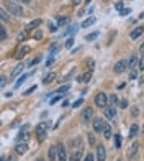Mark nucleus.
Masks as SVG:
<instances>
[{"mask_svg":"<svg viewBox=\"0 0 144 161\" xmlns=\"http://www.w3.org/2000/svg\"><path fill=\"white\" fill-rule=\"evenodd\" d=\"M41 59H43V56H41V54H38V58H35V59H33L31 63H30V66H35V64H38Z\"/></svg>","mask_w":144,"mask_h":161,"instance_id":"obj_32","label":"nucleus"},{"mask_svg":"<svg viewBox=\"0 0 144 161\" xmlns=\"http://www.w3.org/2000/svg\"><path fill=\"white\" fill-rule=\"evenodd\" d=\"M92 79V73H85V74H82V76H79V82H89V80Z\"/></svg>","mask_w":144,"mask_h":161,"instance_id":"obj_16","label":"nucleus"},{"mask_svg":"<svg viewBox=\"0 0 144 161\" xmlns=\"http://www.w3.org/2000/svg\"><path fill=\"white\" fill-rule=\"evenodd\" d=\"M5 84H7V77H5V76H2V82H0V86L5 87Z\"/></svg>","mask_w":144,"mask_h":161,"instance_id":"obj_45","label":"nucleus"},{"mask_svg":"<svg viewBox=\"0 0 144 161\" xmlns=\"http://www.w3.org/2000/svg\"><path fill=\"white\" fill-rule=\"evenodd\" d=\"M59 99H61V96H56L54 99H51V105H54L56 102H59Z\"/></svg>","mask_w":144,"mask_h":161,"instance_id":"obj_42","label":"nucleus"},{"mask_svg":"<svg viewBox=\"0 0 144 161\" xmlns=\"http://www.w3.org/2000/svg\"><path fill=\"white\" fill-rule=\"evenodd\" d=\"M26 53H30V46H23V48L18 51V54H17V58L18 59H21L23 56H26Z\"/></svg>","mask_w":144,"mask_h":161,"instance_id":"obj_17","label":"nucleus"},{"mask_svg":"<svg viewBox=\"0 0 144 161\" xmlns=\"http://www.w3.org/2000/svg\"><path fill=\"white\" fill-rule=\"evenodd\" d=\"M40 25H41V20H33L30 25L25 28V30H33V28H36V26H40Z\"/></svg>","mask_w":144,"mask_h":161,"instance_id":"obj_21","label":"nucleus"},{"mask_svg":"<svg viewBox=\"0 0 144 161\" xmlns=\"http://www.w3.org/2000/svg\"><path fill=\"white\" fill-rule=\"evenodd\" d=\"M28 30H25V31H21L20 33V35H18V41H23V40H25V38L28 36V33H26Z\"/></svg>","mask_w":144,"mask_h":161,"instance_id":"obj_31","label":"nucleus"},{"mask_svg":"<svg viewBox=\"0 0 144 161\" xmlns=\"http://www.w3.org/2000/svg\"><path fill=\"white\" fill-rule=\"evenodd\" d=\"M113 141H115V148H119L121 146V136H119L118 133L115 135V138H113Z\"/></svg>","mask_w":144,"mask_h":161,"instance_id":"obj_24","label":"nucleus"},{"mask_svg":"<svg viewBox=\"0 0 144 161\" xmlns=\"http://www.w3.org/2000/svg\"><path fill=\"white\" fill-rule=\"evenodd\" d=\"M15 151L18 155H25L26 151H28V145H26V141H21V143H17L15 146Z\"/></svg>","mask_w":144,"mask_h":161,"instance_id":"obj_10","label":"nucleus"},{"mask_svg":"<svg viewBox=\"0 0 144 161\" xmlns=\"http://www.w3.org/2000/svg\"><path fill=\"white\" fill-rule=\"evenodd\" d=\"M110 102H112V105H113V107H116V104H118V97H116V96H112V97H110Z\"/></svg>","mask_w":144,"mask_h":161,"instance_id":"obj_36","label":"nucleus"},{"mask_svg":"<svg viewBox=\"0 0 144 161\" xmlns=\"http://www.w3.org/2000/svg\"><path fill=\"white\" fill-rule=\"evenodd\" d=\"M35 89H36V86H31L30 89H28V91H25V96H30V94H31L33 91H35Z\"/></svg>","mask_w":144,"mask_h":161,"instance_id":"obj_41","label":"nucleus"},{"mask_svg":"<svg viewBox=\"0 0 144 161\" xmlns=\"http://www.w3.org/2000/svg\"><path fill=\"white\" fill-rule=\"evenodd\" d=\"M103 136L105 138H112V127H110L108 124H105V127H103Z\"/></svg>","mask_w":144,"mask_h":161,"instance_id":"obj_15","label":"nucleus"},{"mask_svg":"<svg viewBox=\"0 0 144 161\" xmlns=\"http://www.w3.org/2000/svg\"><path fill=\"white\" fill-rule=\"evenodd\" d=\"M82 104H84V99H79V100H75L74 104H72V107H74V108H77V107L82 105Z\"/></svg>","mask_w":144,"mask_h":161,"instance_id":"obj_33","label":"nucleus"},{"mask_svg":"<svg viewBox=\"0 0 144 161\" xmlns=\"http://www.w3.org/2000/svg\"><path fill=\"white\" fill-rule=\"evenodd\" d=\"M136 77H138V71L133 68L131 71H129V79H136Z\"/></svg>","mask_w":144,"mask_h":161,"instance_id":"obj_30","label":"nucleus"},{"mask_svg":"<svg viewBox=\"0 0 144 161\" xmlns=\"http://www.w3.org/2000/svg\"><path fill=\"white\" fill-rule=\"evenodd\" d=\"M84 161H95V158H93V155H92V153H89V155L84 158Z\"/></svg>","mask_w":144,"mask_h":161,"instance_id":"obj_38","label":"nucleus"},{"mask_svg":"<svg viewBox=\"0 0 144 161\" xmlns=\"http://www.w3.org/2000/svg\"><path fill=\"white\" fill-rule=\"evenodd\" d=\"M80 158H82V146H79V150H75L74 153H72L70 161H79Z\"/></svg>","mask_w":144,"mask_h":161,"instance_id":"obj_13","label":"nucleus"},{"mask_svg":"<svg viewBox=\"0 0 144 161\" xmlns=\"http://www.w3.org/2000/svg\"><path fill=\"white\" fill-rule=\"evenodd\" d=\"M115 8L121 12V10H123V3H121V2H116V3H115Z\"/></svg>","mask_w":144,"mask_h":161,"instance_id":"obj_40","label":"nucleus"},{"mask_svg":"<svg viewBox=\"0 0 144 161\" xmlns=\"http://www.w3.org/2000/svg\"><path fill=\"white\" fill-rule=\"evenodd\" d=\"M138 130H139V127L136 125V124H133L131 125V128H129V138H134V136H136V133H138Z\"/></svg>","mask_w":144,"mask_h":161,"instance_id":"obj_18","label":"nucleus"},{"mask_svg":"<svg viewBox=\"0 0 144 161\" xmlns=\"http://www.w3.org/2000/svg\"><path fill=\"white\" fill-rule=\"evenodd\" d=\"M36 161H44V159H41V158H38V159H36Z\"/></svg>","mask_w":144,"mask_h":161,"instance_id":"obj_52","label":"nucleus"},{"mask_svg":"<svg viewBox=\"0 0 144 161\" xmlns=\"http://www.w3.org/2000/svg\"><path fill=\"white\" fill-rule=\"evenodd\" d=\"M41 36H43V33H41L40 30H38V31L35 33V38H36V40H40V38H41Z\"/></svg>","mask_w":144,"mask_h":161,"instance_id":"obj_46","label":"nucleus"},{"mask_svg":"<svg viewBox=\"0 0 144 161\" xmlns=\"http://www.w3.org/2000/svg\"><path fill=\"white\" fill-rule=\"evenodd\" d=\"M128 13H129V8H123V10L119 12V15H123V17H124V15H128Z\"/></svg>","mask_w":144,"mask_h":161,"instance_id":"obj_44","label":"nucleus"},{"mask_svg":"<svg viewBox=\"0 0 144 161\" xmlns=\"http://www.w3.org/2000/svg\"><path fill=\"white\" fill-rule=\"evenodd\" d=\"M26 138H28V125H25L20 130V133H18V136H17V143H21L23 140L26 141Z\"/></svg>","mask_w":144,"mask_h":161,"instance_id":"obj_7","label":"nucleus"},{"mask_svg":"<svg viewBox=\"0 0 144 161\" xmlns=\"http://www.w3.org/2000/svg\"><path fill=\"white\" fill-rule=\"evenodd\" d=\"M105 124H107V122H105L103 118H95V120H93V130L95 132H103Z\"/></svg>","mask_w":144,"mask_h":161,"instance_id":"obj_8","label":"nucleus"},{"mask_svg":"<svg viewBox=\"0 0 144 161\" xmlns=\"http://www.w3.org/2000/svg\"><path fill=\"white\" fill-rule=\"evenodd\" d=\"M31 2V0H25V3H30Z\"/></svg>","mask_w":144,"mask_h":161,"instance_id":"obj_50","label":"nucleus"},{"mask_svg":"<svg viewBox=\"0 0 144 161\" xmlns=\"http://www.w3.org/2000/svg\"><path fill=\"white\" fill-rule=\"evenodd\" d=\"M97 36H98V33H92V35H87V36H85V40H87V41H92V40H95Z\"/></svg>","mask_w":144,"mask_h":161,"instance_id":"obj_35","label":"nucleus"},{"mask_svg":"<svg viewBox=\"0 0 144 161\" xmlns=\"http://www.w3.org/2000/svg\"><path fill=\"white\" fill-rule=\"evenodd\" d=\"M23 68H25V66H23V64H18L17 68H15V71H13V74H12V79H13V77H17V76L20 74L21 71H23Z\"/></svg>","mask_w":144,"mask_h":161,"instance_id":"obj_23","label":"nucleus"},{"mask_svg":"<svg viewBox=\"0 0 144 161\" xmlns=\"http://www.w3.org/2000/svg\"><path fill=\"white\" fill-rule=\"evenodd\" d=\"M93 23H95V18H93V17H90V18H87V20H84L82 28H87V26H90V25H93Z\"/></svg>","mask_w":144,"mask_h":161,"instance_id":"obj_22","label":"nucleus"},{"mask_svg":"<svg viewBox=\"0 0 144 161\" xmlns=\"http://www.w3.org/2000/svg\"><path fill=\"white\" fill-rule=\"evenodd\" d=\"M105 158H107L105 146H103V145H98V146H97V159H98V161H105Z\"/></svg>","mask_w":144,"mask_h":161,"instance_id":"obj_9","label":"nucleus"},{"mask_svg":"<svg viewBox=\"0 0 144 161\" xmlns=\"http://www.w3.org/2000/svg\"><path fill=\"white\" fill-rule=\"evenodd\" d=\"M54 79H56V74H54V73H51V74H47L46 77L43 79V82H44V84H49V82H52Z\"/></svg>","mask_w":144,"mask_h":161,"instance_id":"obj_20","label":"nucleus"},{"mask_svg":"<svg viewBox=\"0 0 144 161\" xmlns=\"http://www.w3.org/2000/svg\"><path fill=\"white\" fill-rule=\"evenodd\" d=\"M105 117L110 118V120H115V117H116V107H113V105L105 107Z\"/></svg>","mask_w":144,"mask_h":161,"instance_id":"obj_5","label":"nucleus"},{"mask_svg":"<svg viewBox=\"0 0 144 161\" xmlns=\"http://www.w3.org/2000/svg\"><path fill=\"white\" fill-rule=\"evenodd\" d=\"M26 79H28V74H23V76H21V77H20V79H18V80H17V84H15V87H20V86H21V84H23V82H25V80H26Z\"/></svg>","mask_w":144,"mask_h":161,"instance_id":"obj_25","label":"nucleus"},{"mask_svg":"<svg viewBox=\"0 0 144 161\" xmlns=\"http://www.w3.org/2000/svg\"><path fill=\"white\" fill-rule=\"evenodd\" d=\"M67 91H69V84H66V86H62V87L57 89V94H64V92H67Z\"/></svg>","mask_w":144,"mask_h":161,"instance_id":"obj_29","label":"nucleus"},{"mask_svg":"<svg viewBox=\"0 0 144 161\" xmlns=\"http://www.w3.org/2000/svg\"><path fill=\"white\" fill-rule=\"evenodd\" d=\"M49 30H51L52 33H54V31H57V26L54 25V23H49Z\"/></svg>","mask_w":144,"mask_h":161,"instance_id":"obj_43","label":"nucleus"},{"mask_svg":"<svg viewBox=\"0 0 144 161\" xmlns=\"http://www.w3.org/2000/svg\"><path fill=\"white\" fill-rule=\"evenodd\" d=\"M92 115H93L92 108H85L84 113H82V120H84V122H89L90 118H92Z\"/></svg>","mask_w":144,"mask_h":161,"instance_id":"obj_14","label":"nucleus"},{"mask_svg":"<svg viewBox=\"0 0 144 161\" xmlns=\"http://www.w3.org/2000/svg\"><path fill=\"white\" fill-rule=\"evenodd\" d=\"M52 61H54V59L49 58V59H47V63H46V66H51V64H52Z\"/></svg>","mask_w":144,"mask_h":161,"instance_id":"obj_48","label":"nucleus"},{"mask_svg":"<svg viewBox=\"0 0 144 161\" xmlns=\"http://www.w3.org/2000/svg\"><path fill=\"white\" fill-rule=\"evenodd\" d=\"M2 161H17V159H15V156H8V158H3Z\"/></svg>","mask_w":144,"mask_h":161,"instance_id":"obj_47","label":"nucleus"},{"mask_svg":"<svg viewBox=\"0 0 144 161\" xmlns=\"http://www.w3.org/2000/svg\"><path fill=\"white\" fill-rule=\"evenodd\" d=\"M118 161H119V159H118Z\"/></svg>","mask_w":144,"mask_h":161,"instance_id":"obj_55","label":"nucleus"},{"mask_svg":"<svg viewBox=\"0 0 144 161\" xmlns=\"http://www.w3.org/2000/svg\"><path fill=\"white\" fill-rule=\"evenodd\" d=\"M108 96L105 92H98L97 96H95V104H97V107H100V108H105L108 105Z\"/></svg>","mask_w":144,"mask_h":161,"instance_id":"obj_3","label":"nucleus"},{"mask_svg":"<svg viewBox=\"0 0 144 161\" xmlns=\"http://www.w3.org/2000/svg\"><path fill=\"white\" fill-rule=\"evenodd\" d=\"M0 18H2V22H7V20H8V15H7V8H2V12H0Z\"/></svg>","mask_w":144,"mask_h":161,"instance_id":"obj_26","label":"nucleus"},{"mask_svg":"<svg viewBox=\"0 0 144 161\" xmlns=\"http://www.w3.org/2000/svg\"><path fill=\"white\" fill-rule=\"evenodd\" d=\"M138 150H139V143L138 141H134V143L129 146V150H128V158H134L138 153Z\"/></svg>","mask_w":144,"mask_h":161,"instance_id":"obj_11","label":"nucleus"},{"mask_svg":"<svg viewBox=\"0 0 144 161\" xmlns=\"http://www.w3.org/2000/svg\"><path fill=\"white\" fill-rule=\"evenodd\" d=\"M67 22H69V20H67L66 17H59V25H66Z\"/></svg>","mask_w":144,"mask_h":161,"instance_id":"obj_39","label":"nucleus"},{"mask_svg":"<svg viewBox=\"0 0 144 161\" xmlns=\"http://www.w3.org/2000/svg\"><path fill=\"white\" fill-rule=\"evenodd\" d=\"M47 127H49V122H41V124H38V127H36V136H38V140H40V141H43L46 138Z\"/></svg>","mask_w":144,"mask_h":161,"instance_id":"obj_2","label":"nucleus"},{"mask_svg":"<svg viewBox=\"0 0 144 161\" xmlns=\"http://www.w3.org/2000/svg\"><path fill=\"white\" fill-rule=\"evenodd\" d=\"M136 61H138V58H136V54H133L131 58H129V68H134V66H136Z\"/></svg>","mask_w":144,"mask_h":161,"instance_id":"obj_27","label":"nucleus"},{"mask_svg":"<svg viewBox=\"0 0 144 161\" xmlns=\"http://www.w3.org/2000/svg\"><path fill=\"white\" fill-rule=\"evenodd\" d=\"M138 69H139V71H144V56H142L141 59H139V63H138Z\"/></svg>","mask_w":144,"mask_h":161,"instance_id":"obj_34","label":"nucleus"},{"mask_svg":"<svg viewBox=\"0 0 144 161\" xmlns=\"http://www.w3.org/2000/svg\"><path fill=\"white\" fill-rule=\"evenodd\" d=\"M72 45H74V40H72V38H69V40L66 41V48H72Z\"/></svg>","mask_w":144,"mask_h":161,"instance_id":"obj_37","label":"nucleus"},{"mask_svg":"<svg viewBox=\"0 0 144 161\" xmlns=\"http://www.w3.org/2000/svg\"><path fill=\"white\" fill-rule=\"evenodd\" d=\"M141 17H144V13H142V15H141Z\"/></svg>","mask_w":144,"mask_h":161,"instance_id":"obj_54","label":"nucleus"},{"mask_svg":"<svg viewBox=\"0 0 144 161\" xmlns=\"http://www.w3.org/2000/svg\"><path fill=\"white\" fill-rule=\"evenodd\" d=\"M142 30H144L142 26H138V28H134V30L131 31V38H133V40H136V38H138V36H139V35H141V33H142Z\"/></svg>","mask_w":144,"mask_h":161,"instance_id":"obj_19","label":"nucleus"},{"mask_svg":"<svg viewBox=\"0 0 144 161\" xmlns=\"http://www.w3.org/2000/svg\"><path fill=\"white\" fill-rule=\"evenodd\" d=\"M3 8H7V12H10L12 15H17V17L23 15V8L15 2H10V0H3Z\"/></svg>","mask_w":144,"mask_h":161,"instance_id":"obj_1","label":"nucleus"},{"mask_svg":"<svg viewBox=\"0 0 144 161\" xmlns=\"http://www.w3.org/2000/svg\"><path fill=\"white\" fill-rule=\"evenodd\" d=\"M15 2H25V0H15Z\"/></svg>","mask_w":144,"mask_h":161,"instance_id":"obj_51","label":"nucleus"},{"mask_svg":"<svg viewBox=\"0 0 144 161\" xmlns=\"http://www.w3.org/2000/svg\"><path fill=\"white\" fill-rule=\"evenodd\" d=\"M141 53H144V43L141 45Z\"/></svg>","mask_w":144,"mask_h":161,"instance_id":"obj_49","label":"nucleus"},{"mask_svg":"<svg viewBox=\"0 0 144 161\" xmlns=\"http://www.w3.org/2000/svg\"><path fill=\"white\" fill-rule=\"evenodd\" d=\"M129 68V61L128 59H121V61H118L116 64H115V73L116 74H121V73H124Z\"/></svg>","mask_w":144,"mask_h":161,"instance_id":"obj_4","label":"nucleus"},{"mask_svg":"<svg viewBox=\"0 0 144 161\" xmlns=\"http://www.w3.org/2000/svg\"><path fill=\"white\" fill-rule=\"evenodd\" d=\"M0 40H2V41L7 40V31H5V28H3V26H0Z\"/></svg>","mask_w":144,"mask_h":161,"instance_id":"obj_28","label":"nucleus"},{"mask_svg":"<svg viewBox=\"0 0 144 161\" xmlns=\"http://www.w3.org/2000/svg\"><path fill=\"white\" fill-rule=\"evenodd\" d=\"M47 156H49L51 161H57V145L56 146H51L49 151H47Z\"/></svg>","mask_w":144,"mask_h":161,"instance_id":"obj_12","label":"nucleus"},{"mask_svg":"<svg viewBox=\"0 0 144 161\" xmlns=\"http://www.w3.org/2000/svg\"><path fill=\"white\" fill-rule=\"evenodd\" d=\"M57 161H67V153L64 145H57Z\"/></svg>","mask_w":144,"mask_h":161,"instance_id":"obj_6","label":"nucleus"},{"mask_svg":"<svg viewBox=\"0 0 144 161\" xmlns=\"http://www.w3.org/2000/svg\"><path fill=\"white\" fill-rule=\"evenodd\" d=\"M142 133H144V127H142Z\"/></svg>","mask_w":144,"mask_h":161,"instance_id":"obj_53","label":"nucleus"}]
</instances>
